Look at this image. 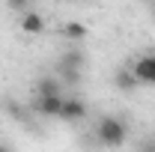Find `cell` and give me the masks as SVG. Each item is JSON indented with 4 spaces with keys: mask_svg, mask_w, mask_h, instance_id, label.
Instances as JSON below:
<instances>
[{
    "mask_svg": "<svg viewBox=\"0 0 155 152\" xmlns=\"http://www.w3.org/2000/svg\"><path fill=\"white\" fill-rule=\"evenodd\" d=\"M96 134L104 146H122L125 143V122L116 116H101L96 125Z\"/></svg>",
    "mask_w": 155,
    "mask_h": 152,
    "instance_id": "1",
    "label": "cell"
},
{
    "mask_svg": "<svg viewBox=\"0 0 155 152\" xmlns=\"http://www.w3.org/2000/svg\"><path fill=\"white\" fill-rule=\"evenodd\" d=\"M134 78L137 84H149V87H155V54H149V57H137L134 63Z\"/></svg>",
    "mask_w": 155,
    "mask_h": 152,
    "instance_id": "2",
    "label": "cell"
},
{
    "mask_svg": "<svg viewBox=\"0 0 155 152\" xmlns=\"http://www.w3.org/2000/svg\"><path fill=\"white\" fill-rule=\"evenodd\" d=\"M60 107H63V95L54 93V95H39L36 104H33V111L42 116H60Z\"/></svg>",
    "mask_w": 155,
    "mask_h": 152,
    "instance_id": "3",
    "label": "cell"
},
{
    "mask_svg": "<svg viewBox=\"0 0 155 152\" xmlns=\"http://www.w3.org/2000/svg\"><path fill=\"white\" fill-rule=\"evenodd\" d=\"M84 114H87V107L81 98H63V107H60L63 122H78V119H84Z\"/></svg>",
    "mask_w": 155,
    "mask_h": 152,
    "instance_id": "4",
    "label": "cell"
},
{
    "mask_svg": "<svg viewBox=\"0 0 155 152\" xmlns=\"http://www.w3.org/2000/svg\"><path fill=\"white\" fill-rule=\"evenodd\" d=\"M21 30L30 36H39V33H45V18L33 9H27V12H21Z\"/></svg>",
    "mask_w": 155,
    "mask_h": 152,
    "instance_id": "5",
    "label": "cell"
},
{
    "mask_svg": "<svg viewBox=\"0 0 155 152\" xmlns=\"http://www.w3.org/2000/svg\"><path fill=\"white\" fill-rule=\"evenodd\" d=\"M63 36L72 39V42H84V39L90 36V30H87V24H81V21H69V24H63Z\"/></svg>",
    "mask_w": 155,
    "mask_h": 152,
    "instance_id": "6",
    "label": "cell"
},
{
    "mask_svg": "<svg viewBox=\"0 0 155 152\" xmlns=\"http://www.w3.org/2000/svg\"><path fill=\"white\" fill-rule=\"evenodd\" d=\"M116 87H119V90H134L137 87L134 72H116Z\"/></svg>",
    "mask_w": 155,
    "mask_h": 152,
    "instance_id": "7",
    "label": "cell"
},
{
    "mask_svg": "<svg viewBox=\"0 0 155 152\" xmlns=\"http://www.w3.org/2000/svg\"><path fill=\"white\" fill-rule=\"evenodd\" d=\"M54 93H60V81L42 78V81H39V95H54Z\"/></svg>",
    "mask_w": 155,
    "mask_h": 152,
    "instance_id": "8",
    "label": "cell"
},
{
    "mask_svg": "<svg viewBox=\"0 0 155 152\" xmlns=\"http://www.w3.org/2000/svg\"><path fill=\"white\" fill-rule=\"evenodd\" d=\"M9 3V9H15V12H27L30 9V0H6Z\"/></svg>",
    "mask_w": 155,
    "mask_h": 152,
    "instance_id": "9",
    "label": "cell"
},
{
    "mask_svg": "<svg viewBox=\"0 0 155 152\" xmlns=\"http://www.w3.org/2000/svg\"><path fill=\"white\" fill-rule=\"evenodd\" d=\"M6 107H9V114L15 116V119H24V107H21L18 101H6Z\"/></svg>",
    "mask_w": 155,
    "mask_h": 152,
    "instance_id": "10",
    "label": "cell"
},
{
    "mask_svg": "<svg viewBox=\"0 0 155 152\" xmlns=\"http://www.w3.org/2000/svg\"><path fill=\"white\" fill-rule=\"evenodd\" d=\"M152 149H155V143H152Z\"/></svg>",
    "mask_w": 155,
    "mask_h": 152,
    "instance_id": "11",
    "label": "cell"
}]
</instances>
